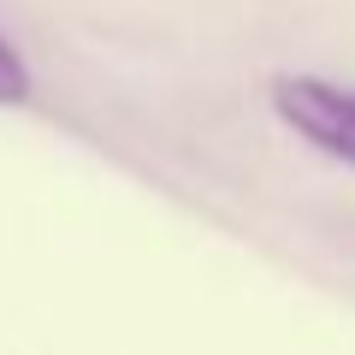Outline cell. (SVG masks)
Returning a JSON list of instances; mask_svg holds the SVG:
<instances>
[{
    "label": "cell",
    "instance_id": "6da1fadb",
    "mask_svg": "<svg viewBox=\"0 0 355 355\" xmlns=\"http://www.w3.org/2000/svg\"><path fill=\"white\" fill-rule=\"evenodd\" d=\"M272 113H279V125L291 137H302L326 160L355 166V89L284 71V77H272Z\"/></svg>",
    "mask_w": 355,
    "mask_h": 355
},
{
    "label": "cell",
    "instance_id": "7a4b0ae2",
    "mask_svg": "<svg viewBox=\"0 0 355 355\" xmlns=\"http://www.w3.org/2000/svg\"><path fill=\"white\" fill-rule=\"evenodd\" d=\"M30 101V65L12 42L0 36V107H24Z\"/></svg>",
    "mask_w": 355,
    "mask_h": 355
}]
</instances>
